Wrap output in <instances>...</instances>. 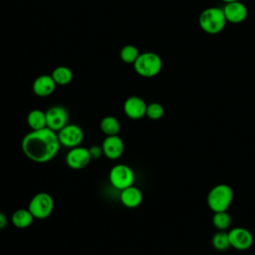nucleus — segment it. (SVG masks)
<instances>
[{
    "label": "nucleus",
    "instance_id": "obj_1",
    "mask_svg": "<svg viewBox=\"0 0 255 255\" xmlns=\"http://www.w3.org/2000/svg\"><path fill=\"white\" fill-rule=\"evenodd\" d=\"M60 146L57 132L48 128L31 130L21 142L22 151L26 157L37 163H45L53 159Z\"/></svg>",
    "mask_w": 255,
    "mask_h": 255
},
{
    "label": "nucleus",
    "instance_id": "obj_2",
    "mask_svg": "<svg viewBox=\"0 0 255 255\" xmlns=\"http://www.w3.org/2000/svg\"><path fill=\"white\" fill-rule=\"evenodd\" d=\"M234 193L230 185L219 183L214 185L207 194V205L213 212L227 211L233 201Z\"/></svg>",
    "mask_w": 255,
    "mask_h": 255
},
{
    "label": "nucleus",
    "instance_id": "obj_3",
    "mask_svg": "<svg viewBox=\"0 0 255 255\" xmlns=\"http://www.w3.org/2000/svg\"><path fill=\"white\" fill-rule=\"evenodd\" d=\"M198 23L205 33L215 35L225 28L227 20L221 8L209 7L200 13Z\"/></svg>",
    "mask_w": 255,
    "mask_h": 255
},
{
    "label": "nucleus",
    "instance_id": "obj_4",
    "mask_svg": "<svg viewBox=\"0 0 255 255\" xmlns=\"http://www.w3.org/2000/svg\"><path fill=\"white\" fill-rule=\"evenodd\" d=\"M133 68L136 74L144 78L156 76L162 68L161 58L153 52L140 53L136 61L133 63Z\"/></svg>",
    "mask_w": 255,
    "mask_h": 255
},
{
    "label": "nucleus",
    "instance_id": "obj_5",
    "mask_svg": "<svg viewBox=\"0 0 255 255\" xmlns=\"http://www.w3.org/2000/svg\"><path fill=\"white\" fill-rule=\"evenodd\" d=\"M28 209L36 219H46L54 210V199L47 192H38L30 200Z\"/></svg>",
    "mask_w": 255,
    "mask_h": 255
},
{
    "label": "nucleus",
    "instance_id": "obj_6",
    "mask_svg": "<svg viewBox=\"0 0 255 255\" xmlns=\"http://www.w3.org/2000/svg\"><path fill=\"white\" fill-rule=\"evenodd\" d=\"M109 179L111 184L119 189L123 190L133 184L134 173L131 167L127 164L119 163L114 165L109 173Z\"/></svg>",
    "mask_w": 255,
    "mask_h": 255
},
{
    "label": "nucleus",
    "instance_id": "obj_7",
    "mask_svg": "<svg viewBox=\"0 0 255 255\" xmlns=\"http://www.w3.org/2000/svg\"><path fill=\"white\" fill-rule=\"evenodd\" d=\"M60 144L69 148L79 146L84 139V131L76 124H68L58 132Z\"/></svg>",
    "mask_w": 255,
    "mask_h": 255
},
{
    "label": "nucleus",
    "instance_id": "obj_8",
    "mask_svg": "<svg viewBox=\"0 0 255 255\" xmlns=\"http://www.w3.org/2000/svg\"><path fill=\"white\" fill-rule=\"evenodd\" d=\"M228 236L230 241V247L239 251L249 249L254 242V237L252 233L244 227H234L230 229L228 231Z\"/></svg>",
    "mask_w": 255,
    "mask_h": 255
},
{
    "label": "nucleus",
    "instance_id": "obj_9",
    "mask_svg": "<svg viewBox=\"0 0 255 255\" xmlns=\"http://www.w3.org/2000/svg\"><path fill=\"white\" fill-rule=\"evenodd\" d=\"M46 123L47 128L58 132L69 121V113L62 106H54L48 109L46 112Z\"/></svg>",
    "mask_w": 255,
    "mask_h": 255
},
{
    "label": "nucleus",
    "instance_id": "obj_10",
    "mask_svg": "<svg viewBox=\"0 0 255 255\" xmlns=\"http://www.w3.org/2000/svg\"><path fill=\"white\" fill-rule=\"evenodd\" d=\"M92 160L89 148L84 146H76L70 148L66 154V163L72 169H82L86 167Z\"/></svg>",
    "mask_w": 255,
    "mask_h": 255
},
{
    "label": "nucleus",
    "instance_id": "obj_11",
    "mask_svg": "<svg viewBox=\"0 0 255 255\" xmlns=\"http://www.w3.org/2000/svg\"><path fill=\"white\" fill-rule=\"evenodd\" d=\"M101 146L104 155L112 160L120 158L125 150L124 140L119 136V134L106 136Z\"/></svg>",
    "mask_w": 255,
    "mask_h": 255
},
{
    "label": "nucleus",
    "instance_id": "obj_12",
    "mask_svg": "<svg viewBox=\"0 0 255 255\" xmlns=\"http://www.w3.org/2000/svg\"><path fill=\"white\" fill-rule=\"evenodd\" d=\"M146 103L137 96L128 97L124 103V112L128 119L139 120L145 116Z\"/></svg>",
    "mask_w": 255,
    "mask_h": 255
},
{
    "label": "nucleus",
    "instance_id": "obj_13",
    "mask_svg": "<svg viewBox=\"0 0 255 255\" xmlns=\"http://www.w3.org/2000/svg\"><path fill=\"white\" fill-rule=\"evenodd\" d=\"M222 10L227 22H231L233 24L242 23L248 15L247 7L240 1L225 3Z\"/></svg>",
    "mask_w": 255,
    "mask_h": 255
},
{
    "label": "nucleus",
    "instance_id": "obj_14",
    "mask_svg": "<svg viewBox=\"0 0 255 255\" xmlns=\"http://www.w3.org/2000/svg\"><path fill=\"white\" fill-rule=\"evenodd\" d=\"M56 86L57 85L51 75H41L33 82L32 90L38 97H48L55 91Z\"/></svg>",
    "mask_w": 255,
    "mask_h": 255
},
{
    "label": "nucleus",
    "instance_id": "obj_15",
    "mask_svg": "<svg viewBox=\"0 0 255 255\" xmlns=\"http://www.w3.org/2000/svg\"><path fill=\"white\" fill-rule=\"evenodd\" d=\"M120 200L124 206L128 208H135L139 206L142 201V193L139 188L130 185L121 190Z\"/></svg>",
    "mask_w": 255,
    "mask_h": 255
},
{
    "label": "nucleus",
    "instance_id": "obj_16",
    "mask_svg": "<svg viewBox=\"0 0 255 255\" xmlns=\"http://www.w3.org/2000/svg\"><path fill=\"white\" fill-rule=\"evenodd\" d=\"M34 219V216L28 208H19L15 210L11 216L13 225L19 229L28 228L33 223Z\"/></svg>",
    "mask_w": 255,
    "mask_h": 255
},
{
    "label": "nucleus",
    "instance_id": "obj_17",
    "mask_svg": "<svg viewBox=\"0 0 255 255\" xmlns=\"http://www.w3.org/2000/svg\"><path fill=\"white\" fill-rule=\"evenodd\" d=\"M27 125L31 130H38L47 128L46 123V113L39 109H34L30 111L27 115Z\"/></svg>",
    "mask_w": 255,
    "mask_h": 255
},
{
    "label": "nucleus",
    "instance_id": "obj_18",
    "mask_svg": "<svg viewBox=\"0 0 255 255\" xmlns=\"http://www.w3.org/2000/svg\"><path fill=\"white\" fill-rule=\"evenodd\" d=\"M100 128L103 133L108 135H117L121 130V124L116 117L106 116L100 123Z\"/></svg>",
    "mask_w": 255,
    "mask_h": 255
},
{
    "label": "nucleus",
    "instance_id": "obj_19",
    "mask_svg": "<svg viewBox=\"0 0 255 255\" xmlns=\"http://www.w3.org/2000/svg\"><path fill=\"white\" fill-rule=\"evenodd\" d=\"M51 76L54 79L56 85L60 86L68 85L69 83H71L73 79V73L71 69L65 66H59L56 69H54Z\"/></svg>",
    "mask_w": 255,
    "mask_h": 255
},
{
    "label": "nucleus",
    "instance_id": "obj_20",
    "mask_svg": "<svg viewBox=\"0 0 255 255\" xmlns=\"http://www.w3.org/2000/svg\"><path fill=\"white\" fill-rule=\"evenodd\" d=\"M232 223V217L227 211L213 212L212 224L217 230L226 231Z\"/></svg>",
    "mask_w": 255,
    "mask_h": 255
},
{
    "label": "nucleus",
    "instance_id": "obj_21",
    "mask_svg": "<svg viewBox=\"0 0 255 255\" xmlns=\"http://www.w3.org/2000/svg\"><path fill=\"white\" fill-rule=\"evenodd\" d=\"M212 247L217 251H225L230 247V241L227 231L217 230L211 238Z\"/></svg>",
    "mask_w": 255,
    "mask_h": 255
},
{
    "label": "nucleus",
    "instance_id": "obj_22",
    "mask_svg": "<svg viewBox=\"0 0 255 255\" xmlns=\"http://www.w3.org/2000/svg\"><path fill=\"white\" fill-rule=\"evenodd\" d=\"M139 52L137 48L133 45H126L122 48L120 52V57L123 62L127 64H132L136 61L137 57L139 56Z\"/></svg>",
    "mask_w": 255,
    "mask_h": 255
},
{
    "label": "nucleus",
    "instance_id": "obj_23",
    "mask_svg": "<svg viewBox=\"0 0 255 255\" xmlns=\"http://www.w3.org/2000/svg\"><path fill=\"white\" fill-rule=\"evenodd\" d=\"M164 115V109L162 107V105H160L159 103H150L146 106V112H145V116L153 121L159 120L163 117Z\"/></svg>",
    "mask_w": 255,
    "mask_h": 255
},
{
    "label": "nucleus",
    "instance_id": "obj_24",
    "mask_svg": "<svg viewBox=\"0 0 255 255\" xmlns=\"http://www.w3.org/2000/svg\"><path fill=\"white\" fill-rule=\"evenodd\" d=\"M89 151H90V154L92 156V159H97L102 154H104L102 146H99V145H92V146H90L89 147Z\"/></svg>",
    "mask_w": 255,
    "mask_h": 255
},
{
    "label": "nucleus",
    "instance_id": "obj_25",
    "mask_svg": "<svg viewBox=\"0 0 255 255\" xmlns=\"http://www.w3.org/2000/svg\"><path fill=\"white\" fill-rule=\"evenodd\" d=\"M7 225V217L4 213L0 212V230L5 228Z\"/></svg>",
    "mask_w": 255,
    "mask_h": 255
},
{
    "label": "nucleus",
    "instance_id": "obj_26",
    "mask_svg": "<svg viewBox=\"0 0 255 255\" xmlns=\"http://www.w3.org/2000/svg\"><path fill=\"white\" fill-rule=\"evenodd\" d=\"M224 3H230V2H235V1H239V0H222Z\"/></svg>",
    "mask_w": 255,
    "mask_h": 255
}]
</instances>
